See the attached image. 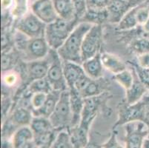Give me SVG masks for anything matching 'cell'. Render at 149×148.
Returning a JSON list of instances; mask_svg holds the SVG:
<instances>
[{"label":"cell","instance_id":"6da1fadb","mask_svg":"<svg viewBox=\"0 0 149 148\" xmlns=\"http://www.w3.org/2000/svg\"><path fill=\"white\" fill-rule=\"evenodd\" d=\"M93 24L87 22L78 23L70 36L57 51L62 61L82 64V46L84 38Z\"/></svg>","mask_w":149,"mask_h":148},{"label":"cell","instance_id":"7a4b0ae2","mask_svg":"<svg viewBox=\"0 0 149 148\" xmlns=\"http://www.w3.org/2000/svg\"><path fill=\"white\" fill-rule=\"evenodd\" d=\"M77 25V19L65 20L58 18L53 22L46 25L45 38L50 48L57 51Z\"/></svg>","mask_w":149,"mask_h":148},{"label":"cell","instance_id":"3957f363","mask_svg":"<svg viewBox=\"0 0 149 148\" xmlns=\"http://www.w3.org/2000/svg\"><path fill=\"white\" fill-rule=\"evenodd\" d=\"M49 119L54 129H63L69 126L71 127L73 113L68 89L61 93L57 104Z\"/></svg>","mask_w":149,"mask_h":148},{"label":"cell","instance_id":"277c9868","mask_svg":"<svg viewBox=\"0 0 149 148\" xmlns=\"http://www.w3.org/2000/svg\"><path fill=\"white\" fill-rule=\"evenodd\" d=\"M50 66L47 73V79L54 90L64 91L68 89L65 78L63 71L62 60L58 55L57 51L55 50H50L49 54Z\"/></svg>","mask_w":149,"mask_h":148},{"label":"cell","instance_id":"5b68a950","mask_svg":"<svg viewBox=\"0 0 149 148\" xmlns=\"http://www.w3.org/2000/svg\"><path fill=\"white\" fill-rule=\"evenodd\" d=\"M19 50L23 53L25 60L32 62L46 58L51 48L45 38L40 37L25 39L19 43Z\"/></svg>","mask_w":149,"mask_h":148},{"label":"cell","instance_id":"8992f818","mask_svg":"<svg viewBox=\"0 0 149 148\" xmlns=\"http://www.w3.org/2000/svg\"><path fill=\"white\" fill-rule=\"evenodd\" d=\"M125 148H142L148 135L149 126L144 121H134L124 124Z\"/></svg>","mask_w":149,"mask_h":148},{"label":"cell","instance_id":"52a82bcc","mask_svg":"<svg viewBox=\"0 0 149 148\" xmlns=\"http://www.w3.org/2000/svg\"><path fill=\"white\" fill-rule=\"evenodd\" d=\"M102 42L101 24H93L84 38L82 46V62L100 53Z\"/></svg>","mask_w":149,"mask_h":148},{"label":"cell","instance_id":"ba28073f","mask_svg":"<svg viewBox=\"0 0 149 148\" xmlns=\"http://www.w3.org/2000/svg\"><path fill=\"white\" fill-rule=\"evenodd\" d=\"M47 24L35 16L33 13L23 16L17 25L21 34L28 39L45 37Z\"/></svg>","mask_w":149,"mask_h":148},{"label":"cell","instance_id":"9c48e42d","mask_svg":"<svg viewBox=\"0 0 149 148\" xmlns=\"http://www.w3.org/2000/svg\"><path fill=\"white\" fill-rule=\"evenodd\" d=\"M146 113V99L136 104H128L120 109L116 125H124L134 121H144Z\"/></svg>","mask_w":149,"mask_h":148},{"label":"cell","instance_id":"30bf717a","mask_svg":"<svg viewBox=\"0 0 149 148\" xmlns=\"http://www.w3.org/2000/svg\"><path fill=\"white\" fill-rule=\"evenodd\" d=\"M32 13L46 24L57 19L53 0H36L31 6Z\"/></svg>","mask_w":149,"mask_h":148},{"label":"cell","instance_id":"8fae6325","mask_svg":"<svg viewBox=\"0 0 149 148\" xmlns=\"http://www.w3.org/2000/svg\"><path fill=\"white\" fill-rule=\"evenodd\" d=\"M50 66V59L28 62L26 64L27 87L35 80L45 78Z\"/></svg>","mask_w":149,"mask_h":148},{"label":"cell","instance_id":"7c38bea8","mask_svg":"<svg viewBox=\"0 0 149 148\" xmlns=\"http://www.w3.org/2000/svg\"><path fill=\"white\" fill-rule=\"evenodd\" d=\"M63 71L68 89H73L86 76L82 65L76 62L62 61Z\"/></svg>","mask_w":149,"mask_h":148},{"label":"cell","instance_id":"4fadbf2b","mask_svg":"<svg viewBox=\"0 0 149 148\" xmlns=\"http://www.w3.org/2000/svg\"><path fill=\"white\" fill-rule=\"evenodd\" d=\"M125 91H126V95H125L126 104H136L143 99V98L148 93L149 90L141 82L136 75V72L134 71V81L131 88Z\"/></svg>","mask_w":149,"mask_h":148},{"label":"cell","instance_id":"5bb4252c","mask_svg":"<svg viewBox=\"0 0 149 148\" xmlns=\"http://www.w3.org/2000/svg\"><path fill=\"white\" fill-rule=\"evenodd\" d=\"M70 93V101L73 113L71 127H74L79 124L82 110L85 104V99L81 96L79 92L76 89H68Z\"/></svg>","mask_w":149,"mask_h":148},{"label":"cell","instance_id":"9a60e30c","mask_svg":"<svg viewBox=\"0 0 149 148\" xmlns=\"http://www.w3.org/2000/svg\"><path fill=\"white\" fill-rule=\"evenodd\" d=\"M85 74L91 79L98 80L102 76L103 65L101 60V54L84 61L82 64Z\"/></svg>","mask_w":149,"mask_h":148},{"label":"cell","instance_id":"2e32d148","mask_svg":"<svg viewBox=\"0 0 149 148\" xmlns=\"http://www.w3.org/2000/svg\"><path fill=\"white\" fill-rule=\"evenodd\" d=\"M62 92L52 90L48 94L46 101L40 109L32 110L33 116H42L49 118L56 108Z\"/></svg>","mask_w":149,"mask_h":148},{"label":"cell","instance_id":"e0dca14e","mask_svg":"<svg viewBox=\"0 0 149 148\" xmlns=\"http://www.w3.org/2000/svg\"><path fill=\"white\" fill-rule=\"evenodd\" d=\"M59 18L65 20L75 19L76 7L73 0H53Z\"/></svg>","mask_w":149,"mask_h":148},{"label":"cell","instance_id":"ac0fdd59","mask_svg":"<svg viewBox=\"0 0 149 148\" xmlns=\"http://www.w3.org/2000/svg\"><path fill=\"white\" fill-rule=\"evenodd\" d=\"M30 127L33 133V138L54 132V130H55L49 118L42 116H33Z\"/></svg>","mask_w":149,"mask_h":148},{"label":"cell","instance_id":"d6986e66","mask_svg":"<svg viewBox=\"0 0 149 148\" xmlns=\"http://www.w3.org/2000/svg\"><path fill=\"white\" fill-rule=\"evenodd\" d=\"M101 60L103 67L113 75L117 74L126 69L125 64L118 56L108 53L101 54Z\"/></svg>","mask_w":149,"mask_h":148},{"label":"cell","instance_id":"ffe728a7","mask_svg":"<svg viewBox=\"0 0 149 148\" xmlns=\"http://www.w3.org/2000/svg\"><path fill=\"white\" fill-rule=\"evenodd\" d=\"M33 118V115L32 110L22 107L13 111L9 120L15 127L19 128L25 126H30Z\"/></svg>","mask_w":149,"mask_h":148},{"label":"cell","instance_id":"44dd1931","mask_svg":"<svg viewBox=\"0 0 149 148\" xmlns=\"http://www.w3.org/2000/svg\"><path fill=\"white\" fill-rule=\"evenodd\" d=\"M33 133L30 126L19 127L15 131L12 137V146L13 148H22L33 140Z\"/></svg>","mask_w":149,"mask_h":148},{"label":"cell","instance_id":"7402d4cb","mask_svg":"<svg viewBox=\"0 0 149 148\" xmlns=\"http://www.w3.org/2000/svg\"><path fill=\"white\" fill-rule=\"evenodd\" d=\"M109 16L108 8L103 10H91L87 9L85 15V21L92 24H100Z\"/></svg>","mask_w":149,"mask_h":148},{"label":"cell","instance_id":"603a6c76","mask_svg":"<svg viewBox=\"0 0 149 148\" xmlns=\"http://www.w3.org/2000/svg\"><path fill=\"white\" fill-rule=\"evenodd\" d=\"M27 90L32 95L37 93H45L48 94L50 92H51L54 90L52 89L49 81L45 77V78L40 79L32 81L27 87Z\"/></svg>","mask_w":149,"mask_h":148},{"label":"cell","instance_id":"cb8c5ba5","mask_svg":"<svg viewBox=\"0 0 149 148\" xmlns=\"http://www.w3.org/2000/svg\"><path fill=\"white\" fill-rule=\"evenodd\" d=\"M136 8H133L123 16L122 19L120 20V22H119V29L122 31H125V30L133 29L139 25L136 20Z\"/></svg>","mask_w":149,"mask_h":148},{"label":"cell","instance_id":"d4e9b609","mask_svg":"<svg viewBox=\"0 0 149 148\" xmlns=\"http://www.w3.org/2000/svg\"><path fill=\"white\" fill-rule=\"evenodd\" d=\"M113 78L120 86L127 90L131 88L134 81V73H131L130 70L125 69L123 71L115 74Z\"/></svg>","mask_w":149,"mask_h":148},{"label":"cell","instance_id":"484cf974","mask_svg":"<svg viewBox=\"0 0 149 148\" xmlns=\"http://www.w3.org/2000/svg\"><path fill=\"white\" fill-rule=\"evenodd\" d=\"M52 148H75L70 134L62 130L53 142Z\"/></svg>","mask_w":149,"mask_h":148},{"label":"cell","instance_id":"4316f807","mask_svg":"<svg viewBox=\"0 0 149 148\" xmlns=\"http://www.w3.org/2000/svg\"><path fill=\"white\" fill-rule=\"evenodd\" d=\"M131 47L133 52L137 56L149 53V38L142 37L134 40L131 42Z\"/></svg>","mask_w":149,"mask_h":148},{"label":"cell","instance_id":"83f0119b","mask_svg":"<svg viewBox=\"0 0 149 148\" xmlns=\"http://www.w3.org/2000/svg\"><path fill=\"white\" fill-rule=\"evenodd\" d=\"M96 81L97 80H91L89 81V83L85 86V88L79 92L81 96L84 99L96 97V96H98L102 93L100 85L97 83Z\"/></svg>","mask_w":149,"mask_h":148},{"label":"cell","instance_id":"f1b7e54d","mask_svg":"<svg viewBox=\"0 0 149 148\" xmlns=\"http://www.w3.org/2000/svg\"><path fill=\"white\" fill-rule=\"evenodd\" d=\"M17 63V57L12 51L2 54V71L3 73L10 71Z\"/></svg>","mask_w":149,"mask_h":148},{"label":"cell","instance_id":"f546056e","mask_svg":"<svg viewBox=\"0 0 149 148\" xmlns=\"http://www.w3.org/2000/svg\"><path fill=\"white\" fill-rule=\"evenodd\" d=\"M112 0H85V5L87 9L91 10H103L107 9Z\"/></svg>","mask_w":149,"mask_h":148},{"label":"cell","instance_id":"4dcf8cb0","mask_svg":"<svg viewBox=\"0 0 149 148\" xmlns=\"http://www.w3.org/2000/svg\"><path fill=\"white\" fill-rule=\"evenodd\" d=\"M14 8L12 10V15L17 18L25 16L27 12V0H13Z\"/></svg>","mask_w":149,"mask_h":148},{"label":"cell","instance_id":"1f68e13d","mask_svg":"<svg viewBox=\"0 0 149 148\" xmlns=\"http://www.w3.org/2000/svg\"><path fill=\"white\" fill-rule=\"evenodd\" d=\"M48 94L45 93H37L31 95V105L32 110L40 109L46 101Z\"/></svg>","mask_w":149,"mask_h":148},{"label":"cell","instance_id":"d6a6232c","mask_svg":"<svg viewBox=\"0 0 149 148\" xmlns=\"http://www.w3.org/2000/svg\"><path fill=\"white\" fill-rule=\"evenodd\" d=\"M134 68L139 79L149 90V68L139 67V65L135 66Z\"/></svg>","mask_w":149,"mask_h":148},{"label":"cell","instance_id":"836d02e7","mask_svg":"<svg viewBox=\"0 0 149 148\" xmlns=\"http://www.w3.org/2000/svg\"><path fill=\"white\" fill-rule=\"evenodd\" d=\"M136 20L139 25H143L149 19V10L146 8H136Z\"/></svg>","mask_w":149,"mask_h":148},{"label":"cell","instance_id":"e575fe53","mask_svg":"<svg viewBox=\"0 0 149 148\" xmlns=\"http://www.w3.org/2000/svg\"><path fill=\"white\" fill-rule=\"evenodd\" d=\"M3 76V82L5 85L8 87L14 86L18 81V76L16 73L11 71H8L4 73Z\"/></svg>","mask_w":149,"mask_h":148},{"label":"cell","instance_id":"d590c367","mask_svg":"<svg viewBox=\"0 0 149 148\" xmlns=\"http://www.w3.org/2000/svg\"><path fill=\"white\" fill-rule=\"evenodd\" d=\"M102 148H124L120 142H118L117 138H116V133H113L111 136L110 137V138L102 146Z\"/></svg>","mask_w":149,"mask_h":148},{"label":"cell","instance_id":"8d00e7d4","mask_svg":"<svg viewBox=\"0 0 149 148\" xmlns=\"http://www.w3.org/2000/svg\"><path fill=\"white\" fill-rule=\"evenodd\" d=\"M137 65L145 68H149V53L137 56Z\"/></svg>","mask_w":149,"mask_h":148},{"label":"cell","instance_id":"74e56055","mask_svg":"<svg viewBox=\"0 0 149 148\" xmlns=\"http://www.w3.org/2000/svg\"><path fill=\"white\" fill-rule=\"evenodd\" d=\"M145 99H146V113H145L144 122L149 125V96L148 97H146V96Z\"/></svg>","mask_w":149,"mask_h":148},{"label":"cell","instance_id":"f35d334b","mask_svg":"<svg viewBox=\"0 0 149 148\" xmlns=\"http://www.w3.org/2000/svg\"><path fill=\"white\" fill-rule=\"evenodd\" d=\"M13 0H2V7L3 9L8 8L13 3Z\"/></svg>","mask_w":149,"mask_h":148},{"label":"cell","instance_id":"ab89813d","mask_svg":"<svg viewBox=\"0 0 149 148\" xmlns=\"http://www.w3.org/2000/svg\"><path fill=\"white\" fill-rule=\"evenodd\" d=\"M83 148H102V147L98 146L96 144H93V143H88L87 145H85Z\"/></svg>","mask_w":149,"mask_h":148},{"label":"cell","instance_id":"60d3db41","mask_svg":"<svg viewBox=\"0 0 149 148\" xmlns=\"http://www.w3.org/2000/svg\"><path fill=\"white\" fill-rule=\"evenodd\" d=\"M142 148H149V138L147 137V138H145Z\"/></svg>","mask_w":149,"mask_h":148},{"label":"cell","instance_id":"b9f144b4","mask_svg":"<svg viewBox=\"0 0 149 148\" xmlns=\"http://www.w3.org/2000/svg\"><path fill=\"white\" fill-rule=\"evenodd\" d=\"M120 1H121V2H124V3H128V2H129L130 0H120Z\"/></svg>","mask_w":149,"mask_h":148},{"label":"cell","instance_id":"7bdbcfd3","mask_svg":"<svg viewBox=\"0 0 149 148\" xmlns=\"http://www.w3.org/2000/svg\"><path fill=\"white\" fill-rule=\"evenodd\" d=\"M149 126V125H148ZM148 138H149V132H148Z\"/></svg>","mask_w":149,"mask_h":148},{"label":"cell","instance_id":"ee69618b","mask_svg":"<svg viewBox=\"0 0 149 148\" xmlns=\"http://www.w3.org/2000/svg\"><path fill=\"white\" fill-rule=\"evenodd\" d=\"M148 93H149V92H148Z\"/></svg>","mask_w":149,"mask_h":148}]
</instances>
